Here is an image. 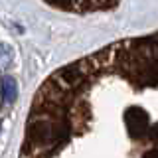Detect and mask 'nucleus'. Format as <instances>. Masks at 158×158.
I'll return each mask as SVG.
<instances>
[{
  "instance_id": "obj_1",
  "label": "nucleus",
  "mask_w": 158,
  "mask_h": 158,
  "mask_svg": "<svg viewBox=\"0 0 158 158\" xmlns=\"http://www.w3.org/2000/svg\"><path fill=\"white\" fill-rule=\"evenodd\" d=\"M18 158H158V30L48 75L30 103Z\"/></svg>"
},
{
  "instance_id": "obj_2",
  "label": "nucleus",
  "mask_w": 158,
  "mask_h": 158,
  "mask_svg": "<svg viewBox=\"0 0 158 158\" xmlns=\"http://www.w3.org/2000/svg\"><path fill=\"white\" fill-rule=\"evenodd\" d=\"M42 2L61 12L89 16V14L111 12L121 4V0H42Z\"/></svg>"
}]
</instances>
